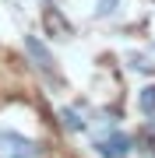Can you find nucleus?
<instances>
[{
  "label": "nucleus",
  "instance_id": "1",
  "mask_svg": "<svg viewBox=\"0 0 155 158\" xmlns=\"http://www.w3.org/2000/svg\"><path fill=\"white\" fill-rule=\"evenodd\" d=\"M42 148L14 130H0V158H39Z\"/></svg>",
  "mask_w": 155,
  "mask_h": 158
},
{
  "label": "nucleus",
  "instance_id": "2",
  "mask_svg": "<svg viewBox=\"0 0 155 158\" xmlns=\"http://www.w3.org/2000/svg\"><path fill=\"white\" fill-rule=\"evenodd\" d=\"M25 53L32 56L35 70H39L42 77L60 81V67H57V60H53V53L46 49V46H42V39H35V35H25Z\"/></svg>",
  "mask_w": 155,
  "mask_h": 158
},
{
  "label": "nucleus",
  "instance_id": "3",
  "mask_svg": "<svg viewBox=\"0 0 155 158\" xmlns=\"http://www.w3.org/2000/svg\"><path fill=\"white\" fill-rule=\"evenodd\" d=\"M95 151H99V158H127V155H131V137L120 134V130L102 134L95 141Z\"/></svg>",
  "mask_w": 155,
  "mask_h": 158
},
{
  "label": "nucleus",
  "instance_id": "4",
  "mask_svg": "<svg viewBox=\"0 0 155 158\" xmlns=\"http://www.w3.org/2000/svg\"><path fill=\"white\" fill-rule=\"evenodd\" d=\"M42 21H46V28H50L53 35H57V39H71V35H74V28H71V21H63V14L57 11V7H46Z\"/></svg>",
  "mask_w": 155,
  "mask_h": 158
},
{
  "label": "nucleus",
  "instance_id": "5",
  "mask_svg": "<svg viewBox=\"0 0 155 158\" xmlns=\"http://www.w3.org/2000/svg\"><path fill=\"white\" fill-rule=\"evenodd\" d=\"M60 119H63V127H67V130H85V127H88L85 119H81L78 109H60Z\"/></svg>",
  "mask_w": 155,
  "mask_h": 158
},
{
  "label": "nucleus",
  "instance_id": "6",
  "mask_svg": "<svg viewBox=\"0 0 155 158\" xmlns=\"http://www.w3.org/2000/svg\"><path fill=\"white\" fill-rule=\"evenodd\" d=\"M141 113H144V116L155 113V85H148V88L141 91Z\"/></svg>",
  "mask_w": 155,
  "mask_h": 158
},
{
  "label": "nucleus",
  "instance_id": "7",
  "mask_svg": "<svg viewBox=\"0 0 155 158\" xmlns=\"http://www.w3.org/2000/svg\"><path fill=\"white\" fill-rule=\"evenodd\" d=\"M116 4H120V0H99V18L113 14V11H116Z\"/></svg>",
  "mask_w": 155,
  "mask_h": 158
}]
</instances>
